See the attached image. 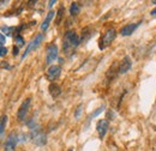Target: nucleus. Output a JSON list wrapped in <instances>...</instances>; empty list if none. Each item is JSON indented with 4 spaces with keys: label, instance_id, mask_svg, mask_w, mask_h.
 <instances>
[{
    "label": "nucleus",
    "instance_id": "obj_4",
    "mask_svg": "<svg viewBox=\"0 0 156 151\" xmlns=\"http://www.w3.org/2000/svg\"><path fill=\"white\" fill-rule=\"evenodd\" d=\"M31 139H33L34 144H36L39 146H43L47 144V135L40 130L31 131Z\"/></svg>",
    "mask_w": 156,
    "mask_h": 151
},
{
    "label": "nucleus",
    "instance_id": "obj_16",
    "mask_svg": "<svg viewBox=\"0 0 156 151\" xmlns=\"http://www.w3.org/2000/svg\"><path fill=\"white\" fill-rule=\"evenodd\" d=\"M64 12H65V9L61 6L58 9V12H57V19H55V25H59L61 23V20L64 18Z\"/></svg>",
    "mask_w": 156,
    "mask_h": 151
},
{
    "label": "nucleus",
    "instance_id": "obj_5",
    "mask_svg": "<svg viewBox=\"0 0 156 151\" xmlns=\"http://www.w3.org/2000/svg\"><path fill=\"white\" fill-rule=\"evenodd\" d=\"M18 143V135L15 132L10 133L7 135V139L5 142V145H4V150L5 151H13L16 148V144Z\"/></svg>",
    "mask_w": 156,
    "mask_h": 151
},
{
    "label": "nucleus",
    "instance_id": "obj_10",
    "mask_svg": "<svg viewBox=\"0 0 156 151\" xmlns=\"http://www.w3.org/2000/svg\"><path fill=\"white\" fill-rule=\"evenodd\" d=\"M131 67H132V60L129 55H126V57L122 58L121 62L119 64V73L124 75V73L129 72L131 70Z\"/></svg>",
    "mask_w": 156,
    "mask_h": 151
},
{
    "label": "nucleus",
    "instance_id": "obj_9",
    "mask_svg": "<svg viewBox=\"0 0 156 151\" xmlns=\"http://www.w3.org/2000/svg\"><path fill=\"white\" fill-rule=\"evenodd\" d=\"M61 75V66H58V65H53L48 68L47 71V79L51 80V82H54L57 80L59 77Z\"/></svg>",
    "mask_w": 156,
    "mask_h": 151
},
{
    "label": "nucleus",
    "instance_id": "obj_25",
    "mask_svg": "<svg viewBox=\"0 0 156 151\" xmlns=\"http://www.w3.org/2000/svg\"><path fill=\"white\" fill-rule=\"evenodd\" d=\"M18 52H20V49H18V47H13V55L16 57V55H18Z\"/></svg>",
    "mask_w": 156,
    "mask_h": 151
},
{
    "label": "nucleus",
    "instance_id": "obj_28",
    "mask_svg": "<svg viewBox=\"0 0 156 151\" xmlns=\"http://www.w3.org/2000/svg\"><path fill=\"white\" fill-rule=\"evenodd\" d=\"M67 151H73V149H69Z\"/></svg>",
    "mask_w": 156,
    "mask_h": 151
},
{
    "label": "nucleus",
    "instance_id": "obj_24",
    "mask_svg": "<svg viewBox=\"0 0 156 151\" xmlns=\"http://www.w3.org/2000/svg\"><path fill=\"white\" fill-rule=\"evenodd\" d=\"M0 44H1V47H4V44H5V36H4V34L0 35Z\"/></svg>",
    "mask_w": 156,
    "mask_h": 151
},
{
    "label": "nucleus",
    "instance_id": "obj_26",
    "mask_svg": "<svg viewBox=\"0 0 156 151\" xmlns=\"http://www.w3.org/2000/svg\"><path fill=\"white\" fill-rule=\"evenodd\" d=\"M55 2H57V0H51V1L48 2V7L51 9V7H52V6H53V5L55 4Z\"/></svg>",
    "mask_w": 156,
    "mask_h": 151
},
{
    "label": "nucleus",
    "instance_id": "obj_27",
    "mask_svg": "<svg viewBox=\"0 0 156 151\" xmlns=\"http://www.w3.org/2000/svg\"><path fill=\"white\" fill-rule=\"evenodd\" d=\"M150 13H151L153 16H156V9H154V10H153V11H151Z\"/></svg>",
    "mask_w": 156,
    "mask_h": 151
},
{
    "label": "nucleus",
    "instance_id": "obj_8",
    "mask_svg": "<svg viewBox=\"0 0 156 151\" xmlns=\"http://www.w3.org/2000/svg\"><path fill=\"white\" fill-rule=\"evenodd\" d=\"M108 127H109V122H108L107 119H101V120L98 121V124H96V130H98L100 139H103V138H105L106 133L108 131Z\"/></svg>",
    "mask_w": 156,
    "mask_h": 151
},
{
    "label": "nucleus",
    "instance_id": "obj_15",
    "mask_svg": "<svg viewBox=\"0 0 156 151\" xmlns=\"http://www.w3.org/2000/svg\"><path fill=\"white\" fill-rule=\"evenodd\" d=\"M79 12H80V6H79V4L78 2H72L71 4V6H70V15L71 16H77L79 15Z\"/></svg>",
    "mask_w": 156,
    "mask_h": 151
},
{
    "label": "nucleus",
    "instance_id": "obj_3",
    "mask_svg": "<svg viewBox=\"0 0 156 151\" xmlns=\"http://www.w3.org/2000/svg\"><path fill=\"white\" fill-rule=\"evenodd\" d=\"M46 64L47 65H51L52 62H54V60L58 59V47L55 43H51L47 46V49H46Z\"/></svg>",
    "mask_w": 156,
    "mask_h": 151
},
{
    "label": "nucleus",
    "instance_id": "obj_7",
    "mask_svg": "<svg viewBox=\"0 0 156 151\" xmlns=\"http://www.w3.org/2000/svg\"><path fill=\"white\" fill-rule=\"evenodd\" d=\"M42 40H43V35L42 34H39V35H36V37L34 38L29 44H28V47H27V49H25V52H24V54L22 55V59H24V58L27 57L31 51H34V49H36L37 47L40 46V43L42 42Z\"/></svg>",
    "mask_w": 156,
    "mask_h": 151
},
{
    "label": "nucleus",
    "instance_id": "obj_2",
    "mask_svg": "<svg viewBox=\"0 0 156 151\" xmlns=\"http://www.w3.org/2000/svg\"><path fill=\"white\" fill-rule=\"evenodd\" d=\"M115 36H117L115 29H114V28H109V29L103 34V36L100 38V41H98V48H100L101 51L106 49V47H108V46L114 41Z\"/></svg>",
    "mask_w": 156,
    "mask_h": 151
},
{
    "label": "nucleus",
    "instance_id": "obj_14",
    "mask_svg": "<svg viewBox=\"0 0 156 151\" xmlns=\"http://www.w3.org/2000/svg\"><path fill=\"white\" fill-rule=\"evenodd\" d=\"M118 67V62H115V64H113V66L107 71V79H109V80H112V79H114L115 78V76L119 73V70H117Z\"/></svg>",
    "mask_w": 156,
    "mask_h": 151
},
{
    "label": "nucleus",
    "instance_id": "obj_19",
    "mask_svg": "<svg viewBox=\"0 0 156 151\" xmlns=\"http://www.w3.org/2000/svg\"><path fill=\"white\" fill-rule=\"evenodd\" d=\"M7 115H2V118H1V127H0V133H1V135L4 134L5 132V126H6V122H7Z\"/></svg>",
    "mask_w": 156,
    "mask_h": 151
},
{
    "label": "nucleus",
    "instance_id": "obj_20",
    "mask_svg": "<svg viewBox=\"0 0 156 151\" xmlns=\"http://www.w3.org/2000/svg\"><path fill=\"white\" fill-rule=\"evenodd\" d=\"M16 43H17V46H18V48L22 47V46H24V43H25V41H24V38L22 37V35H16Z\"/></svg>",
    "mask_w": 156,
    "mask_h": 151
},
{
    "label": "nucleus",
    "instance_id": "obj_12",
    "mask_svg": "<svg viewBox=\"0 0 156 151\" xmlns=\"http://www.w3.org/2000/svg\"><path fill=\"white\" fill-rule=\"evenodd\" d=\"M48 91H49V95L53 98H57L58 96L61 95V88L59 86L57 83H51L49 86H48Z\"/></svg>",
    "mask_w": 156,
    "mask_h": 151
},
{
    "label": "nucleus",
    "instance_id": "obj_22",
    "mask_svg": "<svg viewBox=\"0 0 156 151\" xmlns=\"http://www.w3.org/2000/svg\"><path fill=\"white\" fill-rule=\"evenodd\" d=\"M82 109H83V104H79L77 109H76V112H75V118H79V115L82 113Z\"/></svg>",
    "mask_w": 156,
    "mask_h": 151
},
{
    "label": "nucleus",
    "instance_id": "obj_1",
    "mask_svg": "<svg viewBox=\"0 0 156 151\" xmlns=\"http://www.w3.org/2000/svg\"><path fill=\"white\" fill-rule=\"evenodd\" d=\"M79 43H80V38L77 36V34L73 30H69L66 31L64 40H62V51L65 53H69L73 48L78 47Z\"/></svg>",
    "mask_w": 156,
    "mask_h": 151
},
{
    "label": "nucleus",
    "instance_id": "obj_23",
    "mask_svg": "<svg viewBox=\"0 0 156 151\" xmlns=\"http://www.w3.org/2000/svg\"><path fill=\"white\" fill-rule=\"evenodd\" d=\"M7 54V48H5V47H1V51H0V55H1V58L5 57Z\"/></svg>",
    "mask_w": 156,
    "mask_h": 151
},
{
    "label": "nucleus",
    "instance_id": "obj_21",
    "mask_svg": "<svg viewBox=\"0 0 156 151\" xmlns=\"http://www.w3.org/2000/svg\"><path fill=\"white\" fill-rule=\"evenodd\" d=\"M1 30H2V33H6V35H11V34H12V31L15 30V28H10V26H2V28H1Z\"/></svg>",
    "mask_w": 156,
    "mask_h": 151
},
{
    "label": "nucleus",
    "instance_id": "obj_17",
    "mask_svg": "<svg viewBox=\"0 0 156 151\" xmlns=\"http://www.w3.org/2000/svg\"><path fill=\"white\" fill-rule=\"evenodd\" d=\"M105 108H106V106H105V104L100 106V107H98V108L96 109V111H95V112H94V113H91L90 115H89V116H88V121H90L93 118H95V116H96V115H98V114L101 113V112H103V109H105Z\"/></svg>",
    "mask_w": 156,
    "mask_h": 151
},
{
    "label": "nucleus",
    "instance_id": "obj_13",
    "mask_svg": "<svg viewBox=\"0 0 156 151\" xmlns=\"http://www.w3.org/2000/svg\"><path fill=\"white\" fill-rule=\"evenodd\" d=\"M54 11H49L48 12V15L46 16V18H44V20H43V23L41 24V30L42 31H46L47 29H48V25H49V22L52 20V18L54 17Z\"/></svg>",
    "mask_w": 156,
    "mask_h": 151
},
{
    "label": "nucleus",
    "instance_id": "obj_11",
    "mask_svg": "<svg viewBox=\"0 0 156 151\" xmlns=\"http://www.w3.org/2000/svg\"><path fill=\"white\" fill-rule=\"evenodd\" d=\"M139 24H140V23H132V24H127V25L122 26L120 34H121L122 36H129V35H131L137 28L139 26Z\"/></svg>",
    "mask_w": 156,
    "mask_h": 151
},
{
    "label": "nucleus",
    "instance_id": "obj_6",
    "mask_svg": "<svg viewBox=\"0 0 156 151\" xmlns=\"http://www.w3.org/2000/svg\"><path fill=\"white\" fill-rule=\"evenodd\" d=\"M30 103H31V100L30 98H27L25 101H23V103L20 104V107L18 108V112H17V119L20 121H23L27 116V114L29 112V108H30Z\"/></svg>",
    "mask_w": 156,
    "mask_h": 151
},
{
    "label": "nucleus",
    "instance_id": "obj_18",
    "mask_svg": "<svg viewBox=\"0 0 156 151\" xmlns=\"http://www.w3.org/2000/svg\"><path fill=\"white\" fill-rule=\"evenodd\" d=\"M82 37H80V42H85L88 38L91 36V34H89V28H85L83 31H82Z\"/></svg>",
    "mask_w": 156,
    "mask_h": 151
}]
</instances>
